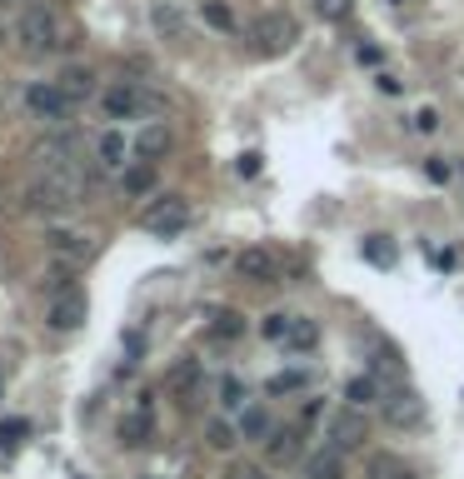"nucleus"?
<instances>
[{"mask_svg": "<svg viewBox=\"0 0 464 479\" xmlns=\"http://www.w3.org/2000/svg\"><path fill=\"white\" fill-rule=\"evenodd\" d=\"M80 325H86V290H80V285L55 290V299H50V330H80Z\"/></svg>", "mask_w": 464, "mask_h": 479, "instance_id": "11", "label": "nucleus"}, {"mask_svg": "<svg viewBox=\"0 0 464 479\" xmlns=\"http://www.w3.org/2000/svg\"><path fill=\"white\" fill-rule=\"evenodd\" d=\"M45 250H50V260L65 270H86L90 260H96V240H90L86 230H50L45 235Z\"/></svg>", "mask_w": 464, "mask_h": 479, "instance_id": "4", "label": "nucleus"}, {"mask_svg": "<svg viewBox=\"0 0 464 479\" xmlns=\"http://www.w3.org/2000/svg\"><path fill=\"white\" fill-rule=\"evenodd\" d=\"M175 145V130L165 125V120H145L141 135H135V160H150V165H160L165 155H170Z\"/></svg>", "mask_w": 464, "mask_h": 479, "instance_id": "12", "label": "nucleus"}, {"mask_svg": "<svg viewBox=\"0 0 464 479\" xmlns=\"http://www.w3.org/2000/svg\"><path fill=\"white\" fill-rule=\"evenodd\" d=\"M205 445L210 449H235L240 445V425H230V419H210V425H205Z\"/></svg>", "mask_w": 464, "mask_h": 479, "instance_id": "23", "label": "nucleus"}, {"mask_svg": "<svg viewBox=\"0 0 464 479\" xmlns=\"http://www.w3.org/2000/svg\"><path fill=\"white\" fill-rule=\"evenodd\" d=\"M379 384L369 380V374H355V380L345 384V405H359V410H369V405H379Z\"/></svg>", "mask_w": 464, "mask_h": 479, "instance_id": "19", "label": "nucleus"}, {"mask_svg": "<svg viewBox=\"0 0 464 479\" xmlns=\"http://www.w3.org/2000/svg\"><path fill=\"white\" fill-rule=\"evenodd\" d=\"M235 479H265V474H259V469H250V465H240V469H235Z\"/></svg>", "mask_w": 464, "mask_h": 479, "instance_id": "38", "label": "nucleus"}, {"mask_svg": "<svg viewBox=\"0 0 464 479\" xmlns=\"http://www.w3.org/2000/svg\"><path fill=\"white\" fill-rule=\"evenodd\" d=\"M120 185H125V195H130V200H141V195H150V190H155V165H150V160H135V165L125 170V180H120Z\"/></svg>", "mask_w": 464, "mask_h": 479, "instance_id": "16", "label": "nucleus"}, {"mask_svg": "<svg viewBox=\"0 0 464 479\" xmlns=\"http://www.w3.org/2000/svg\"><path fill=\"white\" fill-rule=\"evenodd\" d=\"M200 390V360H180L170 370V394H195Z\"/></svg>", "mask_w": 464, "mask_h": 479, "instance_id": "21", "label": "nucleus"}, {"mask_svg": "<svg viewBox=\"0 0 464 479\" xmlns=\"http://www.w3.org/2000/svg\"><path fill=\"white\" fill-rule=\"evenodd\" d=\"M305 439H310V425H305V419L270 429V439H265V459H270V465H295V459L305 455Z\"/></svg>", "mask_w": 464, "mask_h": 479, "instance_id": "8", "label": "nucleus"}, {"mask_svg": "<svg viewBox=\"0 0 464 479\" xmlns=\"http://www.w3.org/2000/svg\"><path fill=\"white\" fill-rule=\"evenodd\" d=\"M141 225L155 240H170V235H180L185 225H190V205H185V195H155V200L145 205Z\"/></svg>", "mask_w": 464, "mask_h": 479, "instance_id": "2", "label": "nucleus"}, {"mask_svg": "<svg viewBox=\"0 0 464 479\" xmlns=\"http://www.w3.org/2000/svg\"><path fill=\"white\" fill-rule=\"evenodd\" d=\"M290 325H295L290 315H265V319H259V335H265V340H285Z\"/></svg>", "mask_w": 464, "mask_h": 479, "instance_id": "27", "label": "nucleus"}, {"mask_svg": "<svg viewBox=\"0 0 464 479\" xmlns=\"http://www.w3.org/2000/svg\"><path fill=\"white\" fill-rule=\"evenodd\" d=\"M314 335H320V330H314V325H305V319H295L285 340H290V345H300V350H305V345H314Z\"/></svg>", "mask_w": 464, "mask_h": 479, "instance_id": "32", "label": "nucleus"}, {"mask_svg": "<svg viewBox=\"0 0 464 479\" xmlns=\"http://www.w3.org/2000/svg\"><path fill=\"white\" fill-rule=\"evenodd\" d=\"M25 435H31L25 419H5V425H0V439H5V445H15V439H25Z\"/></svg>", "mask_w": 464, "mask_h": 479, "instance_id": "33", "label": "nucleus"}, {"mask_svg": "<svg viewBox=\"0 0 464 479\" xmlns=\"http://www.w3.org/2000/svg\"><path fill=\"white\" fill-rule=\"evenodd\" d=\"M15 41H21L25 55H55L65 41V25L50 5H25L21 21H15Z\"/></svg>", "mask_w": 464, "mask_h": 479, "instance_id": "1", "label": "nucleus"}, {"mask_svg": "<svg viewBox=\"0 0 464 479\" xmlns=\"http://www.w3.org/2000/svg\"><path fill=\"white\" fill-rule=\"evenodd\" d=\"M220 400H225V410L245 405V384H240V380H220Z\"/></svg>", "mask_w": 464, "mask_h": 479, "instance_id": "31", "label": "nucleus"}, {"mask_svg": "<svg viewBox=\"0 0 464 479\" xmlns=\"http://www.w3.org/2000/svg\"><path fill=\"white\" fill-rule=\"evenodd\" d=\"M200 15H205V25H210V31H220V35L235 31V11H230L225 0H205V5H200Z\"/></svg>", "mask_w": 464, "mask_h": 479, "instance_id": "22", "label": "nucleus"}, {"mask_svg": "<svg viewBox=\"0 0 464 479\" xmlns=\"http://www.w3.org/2000/svg\"><path fill=\"white\" fill-rule=\"evenodd\" d=\"M35 165L41 170H65V165H80V135L65 130V135H50L35 145Z\"/></svg>", "mask_w": 464, "mask_h": 479, "instance_id": "10", "label": "nucleus"}, {"mask_svg": "<svg viewBox=\"0 0 464 479\" xmlns=\"http://www.w3.org/2000/svg\"><path fill=\"white\" fill-rule=\"evenodd\" d=\"M305 479H345V449H335L330 439L314 445L305 455Z\"/></svg>", "mask_w": 464, "mask_h": 479, "instance_id": "14", "label": "nucleus"}, {"mask_svg": "<svg viewBox=\"0 0 464 479\" xmlns=\"http://www.w3.org/2000/svg\"><path fill=\"white\" fill-rule=\"evenodd\" d=\"M410 125H414V130H434V125H440V115H434V110H420V115L410 120Z\"/></svg>", "mask_w": 464, "mask_h": 479, "instance_id": "35", "label": "nucleus"}, {"mask_svg": "<svg viewBox=\"0 0 464 479\" xmlns=\"http://www.w3.org/2000/svg\"><path fill=\"white\" fill-rule=\"evenodd\" d=\"M115 435H120V445H130V449L145 445V439H150V410H135V415H125Z\"/></svg>", "mask_w": 464, "mask_h": 479, "instance_id": "17", "label": "nucleus"}, {"mask_svg": "<svg viewBox=\"0 0 464 479\" xmlns=\"http://www.w3.org/2000/svg\"><path fill=\"white\" fill-rule=\"evenodd\" d=\"M365 260H369V265H395V245H389V240H385V235H369V240H365Z\"/></svg>", "mask_w": 464, "mask_h": 479, "instance_id": "24", "label": "nucleus"}, {"mask_svg": "<svg viewBox=\"0 0 464 479\" xmlns=\"http://www.w3.org/2000/svg\"><path fill=\"white\" fill-rule=\"evenodd\" d=\"M369 474L375 479H405V465L400 459H389V455H379V459H369Z\"/></svg>", "mask_w": 464, "mask_h": 479, "instance_id": "28", "label": "nucleus"}, {"mask_svg": "<svg viewBox=\"0 0 464 479\" xmlns=\"http://www.w3.org/2000/svg\"><path fill=\"white\" fill-rule=\"evenodd\" d=\"M240 330H245V325H240V315H235V309H225V315H215V335H220V340H235Z\"/></svg>", "mask_w": 464, "mask_h": 479, "instance_id": "29", "label": "nucleus"}, {"mask_svg": "<svg viewBox=\"0 0 464 479\" xmlns=\"http://www.w3.org/2000/svg\"><path fill=\"white\" fill-rule=\"evenodd\" d=\"M240 435L265 439V435H270V415H265V410H245V419H240Z\"/></svg>", "mask_w": 464, "mask_h": 479, "instance_id": "25", "label": "nucleus"}, {"mask_svg": "<svg viewBox=\"0 0 464 479\" xmlns=\"http://www.w3.org/2000/svg\"><path fill=\"white\" fill-rule=\"evenodd\" d=\"M350 11H355V0H314V15L320 21H345Z\"/></svg>", "mask_w": 464, "mask_h": 479, "instance_id": "26", "label": "nucleus"}, {"mask_svg": "<svg viewBox=\"0 0 464 479\" xmlns=\"http://www.w3.org/2000/svg\"><path fill=\"white\" fill-rule=\"evenodd\" d=\"M240 275L245 280H255V285H275V280H280V255H275V250H240Z\"/></svg>", "mask_w": 464, "mask_h": 479, "instance_id": "13", "label": "nucleus"}, {"mask_svg": "<svg viewBox=\"0 0 464 479\" xmlns=\"http://www.w3.org/2000/svg\"><path fill=\"white\" fill-rule=\"evenodd\" d=\"M250 35H255V51H265V55H285L295 41H300V25H295L290 15L270 11V15H259Z\"/></svg>", "mask_w": 464, "mask_h": 479, "instance_id": "5", "label": "nucleus"}, {"mask_svg": "<svg viewBox=\"0 0 464 479\" xmlns=\"http://www.w3.org/2000/svg\"><path fill=\"white\" fill-rule=\"evenodd\" d=\"M96 155H100L105 170H120V165H125V135H120V130H105V135L96 140Z\"/></svg>", "mask_w": 464, "mask_h": 479, "instance_id": "18", "label": "nucleus"}, {"mask_svg": "<svg viewBox=\"0 0 464 479\" xmlns=\"http://www.w3.org/2000/svg\"><path fill=\"white\" fill-rule=\"evenodd\" d=\"M25 110H31L35 120H65L70 115V100L60 96V86L55 80H35V86H25Z\"/></svg>", "mask_w": 464, "mask_h": 479, "instance_id": "9", "label": "nucleus"}, {"mask_svg": "<svg viewBox=\"0 0 464 479\" xmlns=\"http://www.w3.org/2000/svg\"><path fill=\"white\" fill-rule=\"evenodd\" d=\"M369 439V415L359 405H345V410H335V419H330V445L335 449H359Z\"/></svg>", "mask_w": 464, "mask_h": 479, "instance_id": "7", "label": "nucleus"}, {"mask_svg": "<svg viewBox=\"0 0 464 479\" xmlns=\"http://www.w3.org/2000/svg\"><path fill=\"white\" fill-rule=\"evenodd\" d=\"M290 390H305V374L285 370V374H275V380H270V394H290Z\"/></svg>", "mask_w": 464, "mask_h": 479, "instance_id": "30", "label": "nucleus"}, {"mask_svg": "<svg viewBox=\"0 0 464 479\" xmlns=\"http://www.w3.org/2000/svg\"><path fill=\"white\" fill-rule=\"evenodd\" d=\"M55 86H60V96L70 100V106H80V100L96 96V70H90V65H65V70L55 75Z\"/></svg>", "mask_w": 464, "mask_h": 479, "instance_id": "15", "label": "nucleus"}, {"mask_svg": "<svg viewBox=\"0 0 464 479\" xmlns=\"http://www.w3.org/2000/svg\"><path fill=\"white\" fill-rule=\"evenodd\" d=\"M100 110L105 120H141L145 110H155V96H145L141 86H110L100 90Z\"/></svg>", "mask_w": 464, "mask_h": 479, "instance_id": "6", "label": "nucleus"}, {"mask_svg": "<svg viewBox=\"0 0 464 479\" xmlns=\"http://www.w3.org/2000/svg\"><path fill=\"white\" fill-rule=\"evenodd\" d=\"M424 175H430L434 185H444V180H450L454 170H450V165H444V155H434V160H424Z\"/></svg>", "mask_w": 464, "mask_h": 479, "instance_id": "34", "label": "nucleus"}, {"mask_svg": "<svg viewBox=\"0 0 464 479\" xmlns=\"http://www.w3.org/2000/svg\"><path fill=\"white\" fill-rule=\"evenodd\" d=\"M379 90H385V96H400V80H395V75H385V70H379Z\"/></svg>", "mask_w": 464, "mask_h": 479, "instance_id": "36", "label": "nucleus"}, {"mask_svg": "<svg viewBox=\"0 0 464 479\" xmlns=\"http://www.w3.org/2000/svg\"><path fill=\"white\" fill-rule=\"evenodd\" d=\"M379 415H385L389 429H420L424 425V400L410 384H395V390L379 394Z\"/></svg>", "mask_w": 464, "mask_h": 479, "instance_id": "3", "label": "nucleus"}, {"mask_svg": "<svg viewBox=\"0 0 464 479\" xmlns=\"http://www.w3.org/2000/svg\"><path fill=\"white\" fill-rule=\"evenodd\" d=\"M259 170V155H240V175H255Z\"/></svg>", "mask_w": 464, "mask_h": 479, "instance_id": "37", "label": "nucleus"}, {"mask_svg": "<svg viewBox=\"0 0 464 479\" xmlns=\"http://www.w3.org/2000/svg\"><path fill=\"white\" fill-rule=\"evenodd\" d=\"M459 175H464V165H459Z\"/></svg>", "mask_w": 464, "mask_h": 479, "instance_id": "39", "label": "nucleus"}, {"mask_svg": "<svg viewBox=\"0 0 464 479\" xmlns=\"http://www.w3.org/2000/svg\"><path fill=\"white\" fill-rule=\"evenodd\" d=\"M150 21H155V31H160L165 41H185V15L175 11V5H165V0H160V5L150 11Z\"/></svg>", "mask_w": 464, "mask_h": 479, "instance_id": "20", "label": "nucleus"}]
</instances>
